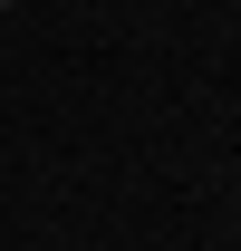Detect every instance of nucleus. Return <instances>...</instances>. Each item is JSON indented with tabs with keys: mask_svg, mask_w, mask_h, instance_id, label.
<instances>
[{
	"mask_svg": "<svg viewBox=\"0 0 241 251\" xmlns=\"http://www.w3.org/2000/svg\"><path fill=\"white\" fill-rule=\"evenodd\" d=\"M0 10H10V0H0Z\"/></svg>",
	"mask_w": 241,
	"mask_h": 251,
	"instance_id": "f257e3e1",
	"label": "nucleus"
}]
</instances>
